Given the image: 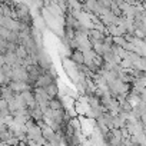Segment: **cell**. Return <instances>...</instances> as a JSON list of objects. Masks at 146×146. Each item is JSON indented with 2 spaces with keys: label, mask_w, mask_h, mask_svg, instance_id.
I'll use <instances>...</instances> for the list:
<instances>
[{
  "label": "cell",
  "mask_w": 146,
  "mask_h": 146,
  "mask_svg": "<svg viewBox=\"0 0 146 146\" xmlns=\"http://www.w3.org/2000/svg\"><path fill=\"white\" fill-rule=\"evenodd\" d=\"M140 120H142V122L146 125V112H143V113H142V116H140Z\"/></svg>",
  "instance_id": "obj_11"
},
{
  "label": "cell",
  "mask_w": 146,
  "mask_h": 146,
  "mask_svg": "<svg viewBox=\"0 0 146 146\" xmlns=\"http://www.w3.org/2000/svg\"><path fill=\"white\" fill-rule=\"evenodd\" d=\"M59 79V78H57ZM53 75H50L49 72H46V73H43V75H40L39 76V79L36 80V86H40V88H46V86H49L50 83H53V82H56L57 80Z\"/></svg>",
  "instance_id": "obj_1"
},
{
  "label": "cell",
  "mask_w": 146,
  "mask_h": 146,
  "mask_svg": "<svg viewBox=\"0 0 146 146\" xmlns=\"http://www.w3.org/2000/svg\"><path fill=\"white\" fill-rule=\"evenodd\" d=\"M29 113H30V117L32 119H35L36 122L37 120H40V119H43V110L39 108V106H36V108H33V109H29Z\"/></svg>",
  "instance_id": "obj_6"
},
{
  "label": "cell",
  "mask_w": 146,
  "mask_h": 146,
  "mask_svg": "<svg viewBox=\"0 0 146 146\" xmlns=\"http://www.w3.org/2000/svg\"><path fill=\"white\" fill-rule=\"evenodd\" d=\"M40 136H43V132H42V127H40L37 123L27 129V139H35V140H37Z\"/></svg>",
  "instance_id": "obj_2"
},
{
  "label": "cell",
  "mask_w": 146,
  "mask_h": 146,
  "mask_svg": "<svg viewBox=\"0 0 146 146\" xmlns=\"http://www.w3.org/2000/svg\"><path fill=\"white\" fill-rule=\"evenodd\" d=\"M46 90H47V93H49L50 99L60 96V89H59V85H57L56 82H53V83H50L49 86H46Z\"/></svg>",
  "instance_id": "obj_5"
},
{
  "label": "cell",
  "mask_w": 146,
  "mask_h": 146,
  "mask_svg": "<svg viewBox=\"0 0 146 146\" xmlns=\"http://www.w3.org/2000/svg\"><path fill=\"white\" fill-rule=\"evenodd\" d=\"M120 64H122V67H123V69H129V67H133V62H132V60H130L129 57H126V59H122Z\"/></svg>",
  "instance_id": "obj_10"
},
{
  "label": "cell",
  "mask_w": 146,
  "mask_h": 146,
  "mask_svg": "<svg viewBox=\"0 0 146 146\" xmlns=\"http://www.w3.org/2000/svg\"><path fill=\"white\" fill-rule=\"evenodd\" d=\"M15 9H16V13H17V17H19V19H22V17L30 15V6H29L27 3H17V5L15 6Z\"/></svg>",
  "instance_id": "obj_3"
},
{
  "label": "cell",
  "mask_w": 146,
  "mask_h": 146,
  "mask_svg": "<svg viewBox=\"0 0 146 146\" xmlns=\"http://www.w3.org/2000/svg\"><path fill=\"white\" fill-rule=\"evenodd\" d=\"M110 10H112V13H115V15L119 16V17L123 16V10L120 9V6L117 5L116 0H113V2H112V5H110Z\"/></svg>",
  "instance_id": "obj_8"
},
{
  "label": "cell",
  "mask_w": 146,
  "mask_h": 146,
  "mask_svg": "<svg viewBox=\"0 0 146 146\" xmlns=\"http://www.w3.org/2000/svg\"><path fill=\"white\" fill-rule=\"evenodd\" d=\"M49 108H50V109H63V103H62L60 96L50 99V100H49Z\"/></svg>",
  "instance_id": "obj_7"
},
{
  "label": "cell",
  "mask_w": 146,
  "mask_h": 146,
  "mask_svg": "<svg viewBox=\"0 0 146 146\" xmlns=\"http://www.w3.org/2000/svg\"><path fill=\"white\" fill-rule=\"evenodd\" d=\"M70 59L75 62L76 64H82V63H85V54H83V52H82L80 49H75V50H73Z\"/></svg>",
  "instance_id": "obj_4"
},
{
  "label": "cell",
  "mask_w": 146,
  "mask_h": 146,
  "mask_svg": "<svg viewBox=\"0 0 146 146\" xmlns=\"http://www.w3.org/2000/svg\"><path fill=\"white\" fill-rule=\"evenodd\" d=\"M113 40H115V43L119 44V46H125V43L127 42L125 36H113Z\"/></svg>",
  "instance_id": "obj_9"
}]
</instances>
